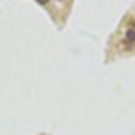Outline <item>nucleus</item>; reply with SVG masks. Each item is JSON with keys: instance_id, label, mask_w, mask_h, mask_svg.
I'll return each mask as SVG.
<instances>
[{"instance_id": "obj_2", "label": "nucleus", "mask_w": 135, "mask_h": 135, "mask_svg": "<svg viewBox=\"0 0 135 135\" xmlns=\"http://www.w3.org/2000/svg\"><path fill=\"white\" fill-rule=\"evenodd\" d=\"M37 2H38V3H41V4H46V3L49 2V0H37Z\"/></svg>"}, {"instance_id": "obj_1", "label": "nucleus", "mask_w": 135, "mask_h": 135, "mask_svg": "<svg viewBox=\"0 0 135 135\" xmlns=\"http://www.w3.org/2000/svg\"><path fill=\"white\" fill-rule=\"evenodd\" d=\"M123 45L127 50H132L135 49V23L132 25V27H130L126 31L124 39H123Z\"/></svg>"}]
</instances>
